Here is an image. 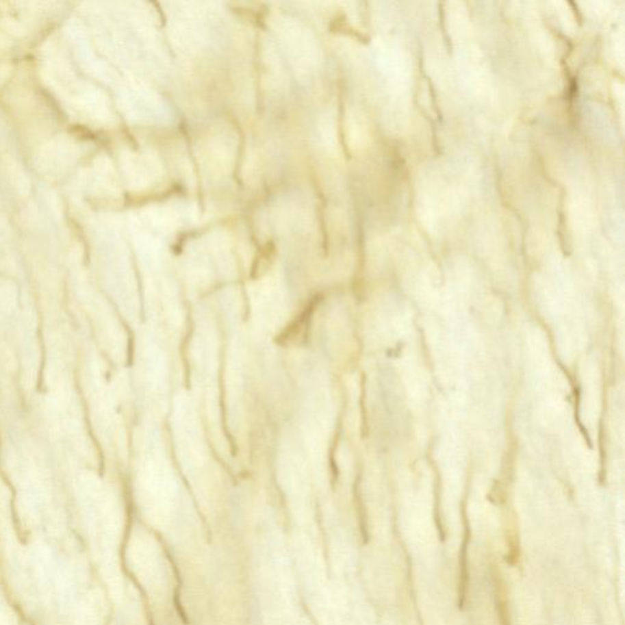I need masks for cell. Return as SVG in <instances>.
I'll use <instances>...</instances> for the list:
<instances>
[{"label":"cell","mask_w":625,"mask_h":625,"mask_svg":"<svg viewBox=\"0 0 625 625\" xmlns=\"http://www.w3.org/2000/svg\"><path fill=\"white\" fill-rule=\"evenodd\" d=\"M468 546H469V534H465L463 541L462 548L459 553V585H458V607L462 609L467 598L468 584H469V572H468Z\"/></svg>","instance_id":"6da1fadb"},{"label":"cell","mask_w":625,"mask_h":625,"mask_svg":"<svg viewBox=\"0 0 625 625\" xmlns=\"http://www.w3.org/2000/svg\"><path fill=\"white\" fill-rule=\"evenodd\" d=\"M498 609H500V617H501L502 625H509L508 624L507 609H506L505 603H500V604H498Z\"/></svg>","instance_id":"7a4b0ae2"}]
</instances>
